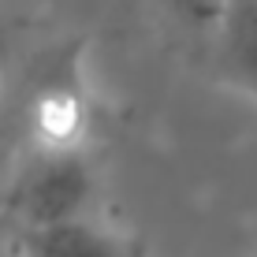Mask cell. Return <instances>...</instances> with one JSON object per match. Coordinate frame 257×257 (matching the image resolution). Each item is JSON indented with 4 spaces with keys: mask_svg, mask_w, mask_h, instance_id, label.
I'll return each instance as SVG.
<instances>
[{
    "mask_svg": "<svg viewBox=\"0 0 257 257\" xmlns=\"http://www.w3.org/2000/svg\"><path fill=\"white\" fill-rule=\"evenodd\" d=\"M93 164L82 149H26L0 190V231L8 238L90 216Z\"/></svg>",
    "mask_w": 257,
    "mask_h": 257,
    "instance_id": "6da1fadb",
    "label": "cell"
},
{
    "mask_svg": "<svg viewBox=\"0 0 257 257\" xmlns=\"http://www.w3.org/2000/svg\"><path fill=\"white\" fill-rule=\"evenodd\" d=\"M12 250L15 257H146L142 238L93 216L52 224L41 231H23L12 238Z\"/></svg>",
    "mask_w": 257,
    "mask_h": 257,
    "instance_id": "7a4b0ae2",
    "label": "cell"
},
{
    "mask_svg": "<svg viewBox=\"0 0 257 257\" xmlns=\"http://www.w3.org/2000/svg\"><path fill=\"white\" fill-rule=\"evenodd\" d=\"M216 75L257 97V0H227L216 23Z\"/></svg>",
    "mask_w": 257,
    "mask_h": 257,
    "instance_id": "3957f363",
    "label": "cell"
},
{
    "mask_svg": "<svg viewBox=\"0 0 257 257\" xmlns=\"http://www.w3.org/2000/svg\"><path fill=\"white\" fill-rule=\"evenodd\" d=\"M149 4L161 8L168 19H175L179 26H190V30H216L227 0H149Z\"/></svg>",
    "mask_w": 257,
    "mask_h": 257,
    "instance_id": "277c9868",
    "label": "cell"
},
{
    "mask_svg": "<svg viewBox=\"0 0 257 257\" xmlns=\"http://www.w3.org/2000/svg\"><path fill=\"white\" fill-rule=\"evenodd\" d=\"M0 257H15V250H12V238H8L4 231H0Z\"/></svg>",
    "mask_w": 257,
    "mask_h": 257,
    "instance_id": "5b68a950",
    "label": "cell"
},
{
    "mask_svg": "<svg viewBox=\"0 0 257 257\" xmlns=\"http://www.w3.org/2000/svg\"><path fill=\"white\" fill-rule=\"evenodd\" d=\"M253 257H257V253H253Z\"/></svg>",
    "mask_w": 257,
    "mask_h": 257,
    "instance_id": "8992f818",
    "label": "cell"
}]
</instances>
